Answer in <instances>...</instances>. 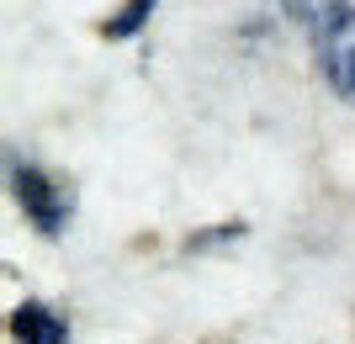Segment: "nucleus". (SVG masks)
I'll return each instance as SVG.
<instances>
[{
    "label": "nucleus",
    "instance_id": "1",
    "mask_svg": "<svg viewBox=\"0 0 355 344\" xmlns=\"http://www.w3.org/2000/svg\"><path fill=\"white\" fill-rule=\"evenodd\" d=\"M286 11L308 27L318 75L340 101H355V6L350 0H292Z\"/></svg>",
    "mask_w": 355,
    "mask_h": 344
},
{
    "label": "nucleus",
    "instance_id": "2",
    "mask_svg": "<svg viewBox=\"0 0 355 344\" xmlns=\"http://www.w3.org/2000/svg\"><path fill=\"white\" fill-rule=\"evenodd\" d=\"M11 191H16V201H21V217H32L37 233H59V228L69 223V196H64V185L48 175V170L16 165L11 170Z\"/></svg>",
    "mask_w": 355,
    "mask_h": 344
},
{
    "label": "nucleus",
    "instance_id": "3",
    "mask_svg": "<svg viewBox=\"0 0 355 344\" xmlns=\"http://www.w3.org/2000/svg\"><path fill=\"white\" fill-rule=\"evenodd\" d=\"M11 339L16 344H69V329L59 323L53 307H43V302H21V307L11 313Z\"/></svg>",
    "mask_w": 355,
    "mask_h": 344
},
{
    "label": "nucleus",
    "instance_id": "4",
    "mask_svg": "<svg viewBox=\"0 0 355 344\" xmlns=\"http://www.w3.org/2000/svg\"><path fill=\"white\" fill-rule=\"evenodd\" d=\"M148 11H154V0H128V11H122L117 21H106V37H128V32H133Z\"/></svg>",
    "mask_w": 355,
    "mask_h": 344
}]
</instances>
